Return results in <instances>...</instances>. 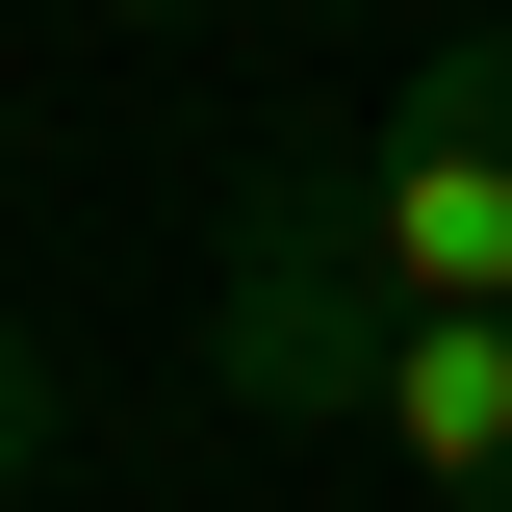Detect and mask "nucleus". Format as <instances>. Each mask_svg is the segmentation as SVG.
Returning a JSON list of instances; mask_svg holds the SVG:
<instances>
[{
    "mask_svg": "<svg viewBox=\"0 0 512 512\" xmlns=\"http://www.w3.org/2000/svg\"><path fill=\"white\" fill-rule=\"evenodd\" d=\"M52 461V359H26V308H0V487Z\"/></svg>",
    "mask_w": 512,
    "mask_h": 512,
    "instance_id": "obj_3",
    "label": "nucleus"
},
{
    "mask_svg": "<svg viewBox=\"0 0 512 512\" xmlns=\"http://www.w3.org/2000/svg\"><path fill=\"white\" fill-rule=\"evenodd\" d=\"M436 308H512V26H461L359 154L256 180L231 282H205V384L333 436L359 410V333H436Z\"/></svg>",
    "mask_w": 512,
    "mask_h": 512,
    "instance_id": "obj_1",
    "label": "nucleus"
},
{
    "mask_svg": "<svg viewBox=\"0 0 512 512\" xmlns=\"http://www.w3.org/2000/svg\"><path fill=\"white\" fill-rule=\"evenodd\" d=\"M359 436L410 461L436 512H512V308H436V333H359Z\"/></svg>",
    "mask_w": 512,
    "mask_h": 512,
    "instance_id": "obj_2",
    "label": "nucleus"
},
{
    "mask_svg": "<svg viewBox=\"0 0 512 512\" xmlns=\"http://www.w3.org/2000/svg\"><path fill=\"white\" fill-rule=\"evenodd\" d=\"M128 26H180V0H128Z\"/></svg>",
    "mask_w": 512,
    "mask_h": 512,
    "instance_id": "obj_4",
    "label": "nucleus"
}]
</instances>
